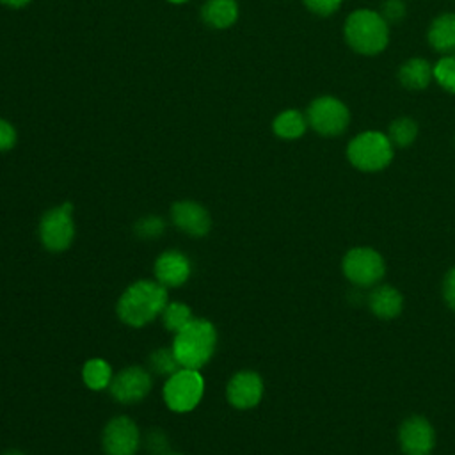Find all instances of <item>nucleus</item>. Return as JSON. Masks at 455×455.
<instances>
[{"label": "nucleus", "mask_w": 455, "mask_h": 455, "mask_svg": "<svg viewBox=\"0 0 455 455\" xmlns=\"http://www.w3.org/2000/svg\"><path fill=\"white\" fill-rule=\"evenodd\" d=\"M82 377H84V382L87 387L100 391V389H105L107 386H110L112 370H110L108 363L103 359H89L84 364Z\"/></svg>", "instance_id": "obj_20"}, {"label": "nucleus", "mask_w": 455, "mask_h": 455, "mask_svg": "<svg viewBox=\"0 0 455 455\" xmlns=\"http://www.w3.org/2000/svg\"><path fill=\"white\" fill-rule=\"evenodd\" d=\"M307 119L302 112L295 110V108H288L279 112L274 121H272V132L286 140H293L304 135L306 128H307Z\"/></svg>", "instance_id": "obj_19"}, {"label": "nucleus", "mask_w": 455, "mask_h": 455, "mask_svg": "<svg viewBox=\"0 0 455 455\" xmlns=\"http://www.w3.org/2000/svg\"><path fill=\"white\" fill-rule=\"evenodd\" d=\"M169 455H178V453H169Z\"/></svg>", "instance_id": "obj_33"}, {"label": "nucleus", "mask_w": 455, "mask_h": 455, "mask_svg": "<svg viewBox=\"0 0 455 455\" xmlns=\"http://www.w3.org/2000/svg\"><path fill=\"white\" fill-rule=\"evenodd\" d=\"M32 0H0V4H4V5H7V7H11V9H21V7H25L27 4H30Z\"/></svg>", "instance_id": "obj_30"}, {"label": "nucleus", "mask_w": 455, "mask_h": 455, "mask_svg": "<svg viewBox=\"0 0 455 455\" xmlns=\"http://www.w3.org/2000/svg\"><path fill=\"white\" fill-rule=\"evenodd\" d=\"M386 135L393 144V148H407L416 140L418 124L411 117H398L389 124V130Z\"/></svg>", "instance_id": "obj_21"}, {"label": "nucleus", "mask_w": 455, "mask_h": 455, "mask_svg": "<svg viewBox=\"0 0 455 455\" xmlns=\"http://www.w3.org/2000/svg\"><path fill=\"white\" fill-rule=\"evenodd\" d=\"M304 4L311 12L318 16H329L338 11V7L341 5V0H304Z\"/></svg>", "instance_id": "obj_29"}, {"label": "nucleus", "mask_w": 455, "mask_h": 455, "mask_svg": "<svg viewBox=\"0 0 455 455\" xmlns=\"http://www.w3.org/2000/svg\"><path fill=\"white\" fill-rule=\"evenodd\" d=\"M73 206L69 203L48 210L39 222V238L48 251L60 252L68 249L75 236Z\"/></svg>", "instance_id": "obj_8"}, {"label": "nucleus", "mask_w": 455, "mask_h": 455, "mask_svg": "<svg viewBox=\"0 0 455 455\" xmlns=\"http://www.w3.org/2000/svg\"><path fill=\"white\" fill-rule=\"evenodd\" d=\"M167 306V291L158 281H137L130 284L119 302H117V315L119 318L132 325L142 327L153 322Z\"/></svg>", "instance_id": "obj_1"}, {"label": "nucleus", "mask_w": 455, "mask_h": 455, "mask_svg": "<svg viewBox=\"0 0 455 455\" xmlns=\"http://www.w3.org/2000/svg\"><path fill=\"white\" fill-rule=\"evenodd\" d=\"M155 275L162 286H180L190 275V261L180 251H167L156 258Z\"/></svg>", "instance_id": "obj_15"}, {"label": "nucleus", "mask_w": 455, "mask_h": 455, "mask_svg": "<svg viewBox=\"0 0 455 455\" xmlns=\"http://www.w3.org/2000/svg\"><path fill=\"white\" fill-rule=\"evenodd\" d=\"M306 119L316 133L323 137H336L347 130L350 114L341 100L334 96H320L307 107Z\"/></svg>", "instance_id": "obj_7"}, {"label": "nucleus", "mask_w": 455, "mask_h": 455, "mask_svg": "<svg viewBox=\"0 0 455 455\" xmlns=\"http://www.w3.org/2000/svg\"><path fill=\"white\" fill-rule=\"evenodd\" d=\"M434 78V68L428 60L421 57H414L405 60L398 69V80L405 89L421 91Z\"/></svg>", "instance_id": "obj_18"}, {"label": "nucleus", "mask_w": 455, "mask_h": 455, "mask_svg": "<svg viewBox=\"0 0 455 455\" xmlns=\"http://www.w3.org/2000/svg\"><path fill=\"white\" fill-rule=\"evenodd\" d=\"M345 39L357 53L375 55L386 48L389 28L380 12L357 9L345 21Z\"/></svg>", "instance_id": "obj_3"}, {"label": "nucleus", "mask_w": 455, "mask_h": 455, "mask_svg": "<svg viewBox=\"0 0 455 455\" xmlns=\"http://www.w3.org/2000/svg\"><path fill=\"white\" fill-rule=\"evenodd\" d=\"M160 316H162L164 325L169 331L178 332V331H181L192 320V311L183 302H171V304L165 306V309L162 311Z\"/></svg>", "instance_id": "obj_22"}, {"label": "nucleus", "mask_w": 455, "mask_h": 455, "mask_svg": "<svg viewBox=\"0 0 455 455\" xmlns=\"http://www.w3.org/2000/svg\"><path fill=\"white\" fill-rule=\"evenodd\" d=\"M164 229H165L164 220L153 215L140 219L135 226V231L139 233V236H144V238H156Z\"/></svg>", "instance_id": "obj_25"}, {"label": "nucleus", "mask_w": 455, "mask_h": 455, "mask_svg": "<svg viewBox=\"0 0 455 455\" xmlns=\"http://www.w3.org/2000/svg\"><path fill=\"white\" fill-rule=\"evenodd\" d=\"M238 18L236 0H206L201 7V20L212 28H228Z\"/></svg>", "instance_id": "obj_16"}, {"label": "nucleus", "mask_w": 455, "mask_h": 455, "mask_svg": "<svg viewBox=\"0 0 455 455\" xmlns=\"http://www.w3.org/2000/svg\"><path fill=\"white\" fill-rule=\"evenodd\" d=\"M226 396L228 402L236 409H252L263 396V380L256 371H238L229 379Z\"/></svg>", "instance_id": "obj_12"}, {"label": "nucleus", "mask_w": 455, "mask_h": 455, "mask_svg": "<svg viewBox=\"0 0 455 455\" xmlns=\"http://www.w3.org/2000/svg\"><path fill=\"white\" fill-rule=\"evenodd\" d=\"M217 345V331L212 322L192 318L181 331L176 332L172 352L181 368L199 370L213 355Z\"/></svg>", "instance_id": "obj_2"}, {"label": "nucleus", "mask_w": 455, "mask_h": 455, "mask_svg": "<svg viewBox=\"0 0 455 455\" xmlns=\"http://www.w3.org/2000/svg\"><path fill=\"white\" fill-rule=\"evenodd\" d=\"M434 78L443 89L455 94V55H446L434 66Z\"/></svg>", "instance_id": "obj_23"}, {"label": "nucleus", "mask_w": 455, "mask_h": 455, "mask_svg": "<svg viewBox=\"0 0 455 455\" xmlns=\"http://www.w3.org/2000/svg\"><path fill=\"white\" fill-rule=\"evenodd\" d=\"M139 441V428L126 416L110 419L103 430V448L108 455H135Z\"/></svg>", "instance_id": "obj_10"}, {"label": "nucleus", "mask_w": 455, "mask_h": 455, "mask_svg": "<svg viewBox=\"0 0 455 455\" xmlns=\"http://www.w3.org/2000/svg\"><path fill=\"white\" fill-rule=\"evenodd\" d=\"M172 222L190 236H204L210 231L212 220L204 206L196 201H178L171 208Z\"/></svg>", "instance_id": "obj_13"}, {"label": "nucleus", "mask_w": 455, "mask_h": 455, "mask_svg": "<svg viewBox=\"0 0 455 455\" xmlns=\"http://www.w3.org/2000/svg\"><path fill=\"white\" fill-rule=\"evenodd\" d=\"M428 43L439 53H450L455 50V14H439L428 28Z\"/></svg>", "instance_id": "obj_17"}, {"label": "nucleus", "mask_w": 455, "mask_h": 455, "mask_svg": "<svg viewBox=\"0 0 455 455\" xmlns=\"http://www.w3.org/2000/svg\"><path fill=\"white\" fill-rule=\"evenodd\" d=\"M204 380L197 370L181 368L174 371L164 386V400L174 412L192 411L203 398Z\"/></svg>", "instance_id": "obj_6"}, {"label": "nucleus", "mask_w": 455, "mask_h": 455, "mask_svg": "<svg viewBox=\"0 0 455 455\" xmlns=\"http://www.w3.org/2000/svg\"><path fill=\"white\" fill-rule=\"evenodd\" d=\"M366 304L377 318L393 320L403 309V295L400 293L398 288L386 284V283L384 284L379 283V284L371 286V290L366 297Z\"/></svg>", "instance_id": "obj_14"}, {"label": "nucleus", "mask_w": 455, "mask_h": 455, "mask_svg": "<svg viewBox=\"0 0 455 455\" xmlns=\"http://www.w3.org/2000/svg\"><path fill=\"white\" fill-rule=\"evenodd\" d=\"M393 151V144L382 132H363L348 142L347 158L363 172H377L391 164Z\"/></svg>", "instance_id": "obj_4"}, {"label": "nucleus", "mask_w": 455, "mask_h": 455, "mask_svg": "<svg viewBox=\"0 0 455 455\" xmlns=\"http://www.w3.org/2000/svg\"><path fill=\"white\" fill-rule=\"evenodd\" d=\"M380 16L386 20V23L398 21L405 16V4L402 0H386L382 4Z\"/></svg>", "instance_id": "obj_27"}, {"label": "nucleus", "mask_w": 455, "mask_h": 455, "mask_svg": "<svg viewBox=\"0 0 455 455\" xmlns=\"http://www.w3.org/2000/svg\"><path fill=\"white\" fill-rule=\"evenodd\" d=\"M167 2H171V4H185L188 0H167Z\"/></svg>", "instance_id": "obj_31"}, {"label": "nucleus", "mask_w": 455, "mask_h": 455, "mask_svg": "<svg viewBox=\"0 0 455 455\" xmlns=\"http://www.w3.org/2000/svg\"><path fill=\"white\" fill-rule=\"evenodd\" d=\"M441 295L444 304L455 311V267H451L444 277H443V284H441Z\"/></svg>", "instance_id": "obj_26"}, {"label": "nucleus", "mask_w": 455, "mask_h": 455, "mask_svg": "<svg viewBox=\"0 0 455 455\" xmlns=\"http://www.w3.org/2000/svg\"><path fill=\"white\" fill-rule=\"evenodd\" d=\"M5 455H21V453H18V451H11V453H5Z\"/></svg>", "instance_id": "obj_32"}, {"label": "nucleus", "mask_w": 455, "mask_h": 455, "mask_svg": "<svg viewBox=\"0 0 455 455\" xmlns=\"http://www.w3.org/2000/svg\"><path fill=\"white\" fill-rule=\"evenodd\" d=\"M149 361H151V366L155 368L156 373H171V375H172V373L178 371V368H180V363H178L174 352H172V350H167V348H158V350H155V352L151 354Z\"/></svg>", "instance_id": "obj_24"}, {"label": "nucleus", "mask_w": 455, "mask_h": 455, "mask_svg": "<svg viewBox=\"0 0 455 455\" xmlns=\"http://www.w3.org/2000/svg\"><path fill=\"white\" fill-rule=\"evenodd\" d=\"M16 139H18L16 128L7 119L0 117V153L12 149L16 144Z\"/></svg>", "instance_id": "obj_28"}, {"label": "nucleus", "mask_w": 455, "mask_h": 455, "mask_svg": "<svg viewBox=\"0 0 455 455\" xmlns=\"http://www.w3.org/2000/svg\"><path fill=\"white\" fill-rule=\"evenodd\" d=\"M398 444L405 455H430L435 446V428L425 416L412 414L398 427Z\"/></svg>", "instance_id": "obj_9"}, {"label": "nucleus", "mask_w": 455, "mask_h": 455, "mask_svg": "<svg viewBox=\"0 0 455 455\" xmlns=\"http://www.w3.org/2000/svg\"><path fill=\"white\" fill-rule=\"evenodd\" d=\"M343 275L354 288H371L379 284L386 274L384 256L368 245H357L345 252L341 259Z\"/></svg>", "instance_id": "obj_5"}, {"label": "nucleus", "mask_w": 455, "mask_h": 455, "mask_svg": "<svg viewBox=\"0 0 455 455\" xmlns=\"http://www.w3.org/2000/svg\"><path fill=\"white\" fill-rule=\"evenodd\" d=\"M151 389V377L140 366H128L110 380V393L121 403H135Z\"/></svg>", "instance_id": "obj_11"}]
</instances>
